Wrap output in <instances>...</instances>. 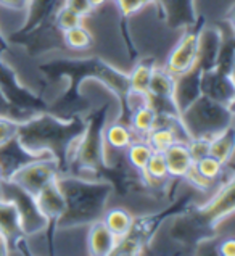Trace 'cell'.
Segmentation results:
<instances>
[{
    "instance_id": "obj_4",
    "label": "cell",
    "mask_w": 235,
    "mask_h": 256,
    "mask_svg": "<svg viewBox=\"0 0 235 256\" xmlns=\"http://www.w3.org/2000/svg\"><path fill=\"white\" fill-rule=\"evenodd\" d=\"M182 124L190 137H214L234 126V106H227L200 95L180 112Z\"/></svg>"
},
{
    "instance_id": "obj_20",
    "label": "cell",
    "mask_w": 235,
    "mask_h": 256,
    "mask_svg": "<svg viewBox=\"0 0 235 256\" xmlns=\"http://www.w3.org/2000/svg\"><path fill=\"white\" fill-rule=\"evenodd\" d=\"M156 118L158 113L155 112V108L150 104H144L132 110L128 114V121L124 122H128V126L134 132L136 138H145L146 134L156 126Z\"/></svg>"
},
{
    "instance_id": "obj_5",
    "label": "cell",
    "mask_w": 235,
    "mask_h": 256,
    "mask_svg": "<svg viewBox=\"0 0 235 256\" xmlns=\"http://www.w3.org/2000/svg\"><path fill=\"white\" fill-rule=\"evenodd\" d=\"M216 228L210 222L200 208L192 206L176 213L172 222H170V238L180 246H198L203 240L216 237Z\"/></svg>"
},
{
    "instance_id": "obj_16",
    "label": "cell",
    "mask_w": 235,
    "mask_h": 256,
    "mask_svg": "<svg viewBox=\"0 0 235 256\" xmlns=\"http://www.w3.org/2000/svg\"><path fill=\"white\" fill-rule=\"evenodd\" d=\"M202 72H203V70L198 66V64H195L190 71L176 78L174 104L178 106L179 113L202 95V89H200Z\"/></svg>"
},
{
    "instance_id": "obj_6",
    "label": "cell",
    "mask_w": 235,
    "mask_h": 256,
    "mask_svg": "<svg viewBox=\"0 0 235 256\" xmlns=\"http://www.w3.org/2000/svg\"><path fill=\"white\" fill-rule=\"evenodd\" d=\"M58 174H62V170L56 160L50 155H40L18 166L5 180L13 182L14 186L34 196L48 182L56 179Z\"/></svg>"
},
{
    "instance_id": "obj_17",
    "label": "cell",
    "mask_w": 235,
    "mask_h": 256,
    "mask_svg": "<svg viewBox=\"0 0 235 256\" xmlns=\"http://www.w3.org/2000/svg\"><path fill=\"white\" fill-rule=\"evenodd\" d=\"M118 238L112 234L102 219H97L89 224L87 230V252L95 256H108L113 254Z\"/></svg>"
},
{
    "instance_id": "obj_36",
    "label": "cell",
    "mask_w": 235,
    "mask_h": 256,
    "mask_svg": "<svg viewBox=\"0 0 235 256\" xmlns=\"http://www.w3.org/2000/svg\"><path fill=\"white\" fill-rule=\"evenodd\" d=\"M5 50H8V40H6L4 38V34L0 32V55H2V52H5Z\"/></svg>"
},
{
    "instance_id": "obj_38",
    "label": "cell",
    "mask_w": 235,
    "mask_h": 256,
    "mask_svg": "<svg viewBox=\"0 0 235 256\" xmlns=\"http://www.w3.org/2000/svg\"><path fill=\"white\" fill-rule=\"evenodd\" d=\"M2 180H4V172H2V168H0V184H2Z\"/></svg>"
},
{
    "instance_id": "obj_12",
    "label": "cell",
    "mask_w": 235,
    "mask_h": 256,
    "mask_svg": "<svg viewBox=\"0 0 235 256\" xmlns=\"http://www.w3.org/2000/svg\"><path fill=\"white\" fill-rule=\"evenodd\" d=\"M224 40V29L219 26L203 24L198 29V58L196 64L203 71L216 68L219 50Z\"/></svg>"
},
{
    "instance_id": "obj_9",
    "label": "cell",
    "mask_w": 235,
    "mask_h": 256,
    "mask_svg": "<svg viewBox=\"0 0 235 256\" xmlns=\"http://www.w3.org/2000/svg\"><path fill=\"white\" fill-rule=\"evenodd\" d=\"M234 178L224 180L219 186L212 195L210 196L208 202L200 204V211L210 219V222L218 229L226 218L232 216L235 208V188H234Z\"/></svg>"
},
{
    "instance_id": "obj_34",
    "label": "cell",
    "mask_w": 235,
    "mask_h": 256,
    "mask_svg": "<svg viewBox=\"0 0 235 256\" xmlns=\"http://www.w3.org/2000/svg\"><path fill=\"white\" fill-rule=\"evenodd\" d=\"M28 0H0V6L8 10H16V12H24Z\"/></svg>"
},
{
    "instance_id": "obj_30",
    "label": "cell",
    "mask_w": 235,
    "mask_h": 256,
    "mask_svg": "<svg viewBox=\"0 0 235 256\" xmlns=\"http://www.w3.org/2000/svg\"><path fill=\"white\" fill-rule=\"evenodd\" d=\"M187 144V148L194 158V163L200 158L210 155V137H190Z\"/></svg>"
},
{
    "instance_id": "obj_18",
    "label": "cell",
    "mask_w": 235,
    "mask_h": 256,
    "mask_svg": "<svg viewBox=\"0 0 235 256\" xmlns=\"http://www.w3.org/2000/svg\"><path fill=\"white\" fill-rule=\"evenodd\" d=\"M168 174L171 179H184V176L194 166V158L190 155L186 142H176L166 152H163Z\"/></svg>"
},
{
    "instance_id": "obj_14",
    "label": "cell",
    "mask_w": 235,
    "mask_h": 256,
    "mask_svg": "<svg viewBox=\"0 0 235 256\" xmlns=\"http://www.w3.org/2000/svg\"><path fill=\"white\" fill-rule=\"evenodd\" d=\"M0 234L8 244V252L16 253L20 246H24L26 237L21 230L20 213L14 202L0 195Z\"/></svg>"
},
{
    "instance_id": "obj_27",
    "label": "cell",
    "mask_w": 235,
    "mask_h": 256,
    "mask_svg": "<svg viewBox=\"0 0 235 256\" xmlns=\"http://www.w3.org/2000/svg\"><path fill=\"white\" fill-rule=\"evenodd\" d=\"M152 147L146 144L145 138H134L129 147L124 150V158L129 163L130 168H134L136 171L142 172L145 170L146 163L152 156Z\"/></svg>"
},
{
    "instance_id": "obj_35",
    "label": "cell",
    "mask_w": 235,
    "mask_h": 256,
    "mask_svg": "<svg viewBox=\"0 0 235 256\" xmlns=\"http://www.w3.org/2000/svg\"><path fill=\"white\" fill-rule=\"evenodd\" d=\"M0 254H10L8 252V244H6L5 237L0 234Z\"/></svg>"
},
{
    "instance_id": "obj_11",
    "label": "cell",
    "mask_w": 235,
    "mask_h": 256,
    "mask_svg": "<svg viewBox=\"0 0 235 256\" xmlns=\"http://www.w3.org/2000/svg\"><path fill=\"white\" fill-rule=\"evenodd\" d=\"M155 4L160 6L166 26L171 29H188L200 21L195 0H155Z\"/></svg>"
},
{
    "instance_id": "obj_33",
    "label": "cell",
    "mask_w": 235,
    "mask_h": 256,
    "mask_svg": "<svg viewBox=\"0 0 235 256\" xmlns=\"http://www.w3.org/2000/svg\"><path fill=\"white\" fill-rule=\"evenodd\" d=\"M218 254L221 256H234L235 254V240L234 238H226L222 240L218 246Z\"/></svg>"
},
{
    "instance_id": "obj_32",
    "label": "cell",
    "mask_w": 235,
    "mask_h": 256,
    "mask_svg": "<svg viewBox=\"0 0 235 256\" xmlns=\"http://www.w3.org/2000/svg\"><path fill=\"white\" fill-rule=\"evenodd\" d=\"M63 5H66L72 12L79 13L80 16H84V18L90 16L94 13V6L90 5L89 0H63Z\"/></svg>"
},
{
    "instance_id": "obj_1",
    "label": "cell",
    "mask_w": 235,
    "mask_h": 256,
    "mask_svg": "<svg viewBox=\"0 0 235 256\" xmlns=\"http://www.w3.org/2000/svg\"><path fill=\"white\" fill-rule=\"evenodd\" d=\"M84 128V113L71 118H60L44 110L20 122L16 140L32 156H54L63 174L68 172L72 164L79 137Z\"/></svg>"
},
{
    "instance_id": "obj_23",
    "label": "cell",
    "mask_w": 235,
    "mask_h": 256,
    "mask_svg": "<svg viewBox=\"0 0 235 256\" xmlns=\"http://www.w3.org/2000/svg\"><path fill=\"white\" fill-rule=\"evenodd\" d=\"M155 66L156 63L153 58H145V60L136 63L128 74V92L146 95V92H148V82Z\"/></svg>"
},
{
    "instance_id": "obj_2",
    "label": "cell",
    "mask_w": 235,
    "mask_h": 256,
    "mask_svg": "<svg viewBox=\"0 0 235 256\" xmlns=\"http://www.w3.org/2000/svg\"><path fill=\"white\" fill-rule=\"evenodd\" d=\"M58 184L64 195L66 210L55 224L56 230L74 229L102 219L114 187L106 178H82L76 174H58Z\"/></svg>"
},
{
    "instance_id": "obj_31",
    "label": "cell",
    "mask_w": 235,
    "mask_h": 256,
    "mask_svg": "<svg viewBox=\"0 0 235 256\" xmlns=\"http://www.w3.org/2000/svg\"><path fill=\"white\" fill-rule=\"evenodd\" d=\"M113 2L122 16H130V14L140 12L144 6L155 4V0H113Z\"/></svg>"
},
{
    "instance_id": "obj_26",
    "label": "cell",
    "mask_w": 235,
    "mask_h": 256,
    "mask_svg": "<svg viewBox=\"0 0 235 256\" xmlns=\"http://www.w3.org/2000/svg\"><path fill=\"white\" fill-rule=\"evenodd\" d=\"M62 40L66 48L72 52H86L94 46V34L84 24L66 29L62 32Z\"/></svg>"
},
{
    "instance_id": "obj_21",
    "label": "cell",
    "mask_w": 235,
    "mask_h": 256,
    "mask_svg": "<svg viewBox=\"0 0 235 256\" xmlns=\"http://www.w3.org/2000/svg\"><path fill=\"white\" fill-rule=\"evenodd\" d=\"M136 138L134 132L128 126V122L122 120H116L113 122H106L104 129V140L110 150L114 152H124L132 140Z\"/></svg>"
},
{
    "instance_id": "obj_22",
    "label": "cell",
    "mask_w": 235,
    "mask_h": 256,
    "mask_svg": "<svg viewBox=\"0 0 235 256\" xmlns=\"http://www.w3.org/2000/svg\"><path fill=\"white\" fill-rule=\"evenodd\" d=\"M102 221H104L106 228L112 230L113 236L120 240L122 237H126L130 232L132 224H134V216H132V213L126 208L113 206L110 210H105L104 216H102Z\"/></svg>"
},
{
    "instance_id": "obj_3",
    "label": "cell",
    "mask_w": 235,
    "mask_h": 256,
    "mask_svg": "<svg viewBox=\"0 0 235 256\" xmlns=\"http://www.w3.org/2000/svg\"><path fill=\"white\" fill-rule=\"evenodd\" d=\"M106 118L108 105L100 106L90 114H86V128L79 137L76 155L68 174L82 176V178H100L105 150L104 129L108 122Z\"/></svg>"
},
{
    "instance_id": "obj_37",
    "label": "cell",
    "mask_w": 235,
    "mask_h": 256,
    "mask_svg": "<svg viewBox=\"0 0 235 256\" xmlns=\"http://www.w3.org/2000/svg\"><path fill=\"white\" fill-rule=\"evenodd\" d=\"M89 2H90V5L94 6V10H97V8H100L102 5H105L106 0H89Z\"/></svg>"
},
{
    "instance_id": "obj_7",
    "label": "cell",
    "mask_w": 235,
    "mask_h": 256,
    "mask_svg": "<svg viewBox=\"0 0 235 256\" xmlns=\"http://www.w3.org/2000/svg\"><path fill=\"white\" fill-rule=\"evenodd\" d=\"M0 195L5 196L12 202H14L20 213V222H21V230H23V236L32 237L42 234L48 229V222L46 221L38 206H36L34 196L24 192L23 188H20L18 186H14L10 180H2L0 184Z\"/></svg>"
},
{
    "instance_id": "obj_19",
    "label": "cell",
    "mask_w": 235,
    "mask_h": 256,
    "mask_svg": "<svg viewBox=\"0 0 235 256\" xmlns=\"http://www.w3.org/2000/svg\"><path fill=\"white\" fill-rule=\"evenodd\" d=\"M174 89H176V76L171 74L164 66L153 68L146 97L174 102Z\"/></svg>"
},
{
    "instance_id": "obj_13",
    "label": "cell",
    "mask_w": 235,
    "mask_h": 256,
    "mask_svg": "<svg viewBox=\"0 0 235 256\" xmlns=\"http://www.w3.org/2000/svg\"><path fill=\"white\" fill-rule=\"evenodd\" d=\"M36 206H38L39 213L46 218V221L48 222V228L55 229L56 221L63 216L66 210V200L64 195L60 188L58 180L54 179L52 182L40 188L38 194L34 195Z\"/></svg>"
},
{
    "instance_id": "obj_28",
    "label": "cell",
    "mask_w": 235,
    "mask_h": 256,
    "mask_svg": "<svg viewBox=\"0 0 235 256\" xmlns=\"http://www.w3.org/2000/svg\"><path fill=\"white\" fill-rule=\"evenodd\" d=\"M54 24L60 32L66 31V29L76 28L79 24H84V16H80L79 13L72 12L71 8H68L66 5L58 6V10L54 13Z\"/></svg>"
},
{
    "instance_id": "obj_24",
    "label": "cell",
    "mask_w": 235,
    "mask_h": 256,
    "mask_svg": "<svg viewBox=\"0 0 235 256\" xmlns=\"http://www.w3.org/2000/svg\"><path fill=\"white\" fill-rule=\"evenodd\" d=\"M235 150V130L234 126L224 129L222 132L210 138V155L224 164H229Z\"/></svg>"
},
{
    "instance_id": "obj_15",
    "label": "cell",
    "mask_w": 235,
    "mask_h": 256,
    "mask_svg": "<svg viewBox=\"0 0 235 256\" xmlns=\"http://www.w3.org/2000/svg\"><path fill=\"white\" fill-rule=\"evenodd\" d=\"M63 5V0H28L24 8V21L21 26V32L31 34L38 31L54 18V13L58 10V6Z\"/></svg>"
},
{
    "instance_id": "obj_8",
    "label": "cell",
    "mask_w": 235,
    "mask_h": 256,
    "mask_svg": "<svg viewBox=\"0 0 235 256\" xmlns=\"http://www.w3.org/2000/svg\"><path fill=\"white\" fill-rule=\"evenodd\" d=\"M202 18L200 21L188 29H184L182 36L179 40L176 42V46L171 48V52L168 54L166 62L163 66L174 74L176 78L192 70L196 64L198 58V29L202 26Z\"/></svg>"
},
{
    "instance_id": "obj_25",
    "label": "cell",
    "mask_w": 235,
    "mask_h": 256,
    "mask_svg": "<svg viewBox=\"0 0 235 256\" xmlns=\"http://www.w3.org/2000/svg\"><path fill=\"white\" fill-rule=\"evenodd\" d=\"M229 164L221 163L219 160H216L211 155L203 156V158L198 160V162L194 163L195 170L200 172L204 179H208L211 182H216V184H222L224 180L234 178L232 171L229 170Z\"/></svg>"
},
{
    "instance_id": "obj_10",
    "label": "cell",
    "mask_w": 235,
    "mask_h": 256,
    "mask_svg": "<svg viewBox=\"0 0 235 256\" xmlns=\"http://www.w3.org/2000/svg\"><path fill=\"white\" fill-rule=\"evenodd\" d=\"M202 95L208 97L219 104L234 106L235 102V82L234 74H227L216 68L203 71L202 72V82H200Z\"/></svg>"
},
{
    "instance_id": "obj_29",
    "label": "cell",
    "mask_w": 235,
    "mask_h": 256,
    "mask_svg": "<svg viewBox=\"0 0 235 256\" xmlns=\"http://www.w3.org/2000/svg\"><path fill=\"white\" fill-rule=\"evenodd\" d=\"M20 122V120L0 114V148L5 147L6 144H10L13 138H16Z\"/></svg>"
}]
</instances>
